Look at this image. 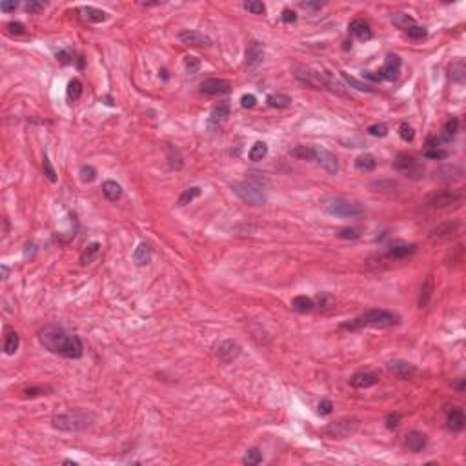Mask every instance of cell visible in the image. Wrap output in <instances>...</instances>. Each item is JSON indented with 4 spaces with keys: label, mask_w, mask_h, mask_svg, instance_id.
<instances>
[{
    "label": "cell",
    "mask_w": 466,
    "mask_h": 466,
    "mask_svg": "<svg viewBox=\"0 0 466 466\" xmlns=\"http://www.w3.org/2000/svg\"><path fill=\"white\" fill-rule=\"evenodd\" d=\"M426 144H428V147L432 149V147H437V146H439V144H441V140H439V137H428Z\"/></svg>",
    "instance_id": "obj_61"
},
{
    "label": "cell",
    "mask_w": 466,
    "mask_h": 466,
    "mask_svg": "<svg viewBox=\"0 0 466 466\" xmlns=\"http://www.w3.org/2000/svg\"><path fill=\"white\" fill-rule=\"evenodd\" d=\"M102 193L109 202H117L122 197V186L115 181H106L102 184Z\"/></svg>",
    "instance_id": "obj_26"
},
{
    "label": "cell",
    "mask_w": 466,
    "mask_h": 466,
    "mask_svg": "<svg viewBox=\"0 0 466 466\" xmlns=\"http://www.w3.org/2000/svg\"><path fill=\"white\" fill-rule=\"evenodd\" d=\"M257 104L255 95H242L241 97V106L242 108H253Z\"/></svg>",
    "instance_id": "obj_55"
},
{
    "label": "cell",
    "mask_w": 466,
    "mask_h": 466,
    "mask_svg": "<svg viewBox=\"0 0 466 466\" xmlns=\"http://www.w3.org/2000/svg\"><path fill=\"white\" fill-rule=\"evenodd\" d=\"M361 77L366 80H372V82H381V77H379L377 73H373V71H363Z\"/></svg>",
    "instance_id": "obj_58"
},
{
    "label": "cell",
    "mask_w": 466,
    "mask_h": 466,
    "mask_svg": "<svg viewBox=\"0 0 466 466\" xmlns=\"http://www.w3.org/2000/svg\"><path fill=\"white\" fill-rule=\"evenodd\" d=\"M457 228H459V222H446V224L437 226L435 230H432V237L435 239V237L448 235V233H453V231H455Z\"/></svg>",
    "instance_id": "obj_39"
},
{
    "label": "cell",
    "mask_w": 466,
    "mask_h": 466,
    "mask_svg": "<svg viewBox=\"0 0 466 466\" xmlns=\"http://www.w3.org/2000/svg\"><path fill=\"white\" fill-rule=\"evenodd\" d=\"M461 201H462L461 193L444 190V192H439L430 197V199H428V204L433 208H448V206H453V204H459Z\"/></svg>",
    "instance_id": "obj_12"
},
{
    "label": "cell",
    "mask_w": 466,
    "mask_h": 466,
    "mask_svg": "<svg viewBox=\"0 0 466 466\" xmlns=\"http://www.w3.org/2000/svg\"><path fill=\"white\" fill-rule=\"evenodd\" d=\"M291 308L297 312V314H309L315 309V302L314 299H309L306 295H297L291 299Z\"/></svg>",
    "instance_id": "obj_25"
},
{
    "label": "cell",
    "mask_w": 466,
    "mask_h": 466,
    "mask_svg": "<svg viewBox=\"0 0 466 466\" xmlns=\"http://www.w3.org/2000/svg\"><path fill=\"white\" fill-rule=\"evenodd\" d=\"M392 22H393V26H397L399 30H408V28L415 26L413 17L406 15V13H395V15L392 17Z\"/></svg>",
    "instance_id": "obj_35"
},
{
    "label": "cell",
    "mask_w": 466,
    "mask_h": 466,
    "mask_svg": "<svg viewBox=\"0 0 466 466\" xmlns=\"http://www.w3.org/2000/svg\"><path fill=\"white\" fill-rule=\"evenodd\" d=\"M388 372L393 373L399 379H404V381L413 379L417 375V368L412 363H406V361H392V363H388Z\"/></svg>",
    "instance_id": "obj_14"
},
{
    "label": "cell",
    "mask_w": 466,
    "mask_h": 466,
    "mask_svg": "<svg viewBox=\"0 0 466 466\" xmlns=\"http://www.w3.org/2000/svg\"><path fill=\"white\" fill-rule=\"evenodd\" d=\"M355 168H357L359 172L370 173L377 168V161H375V157H373L372 153H363V155H359L355 159Z\"/></svg>",
    "instance_id": "obj_27"
},
{
    "label": "cell",
    "mask_w": 466,
    "mask_h": 466,
    "mask_svg": "<svg viewBox=\"0 0 466 466\" xmlns=\"http://www.w3.org/2000/svg\"><path fill=\"white\" fill-rule=\"evenodd\" d=\"M64 464H73V466H75V464H77V462H75V461H69V459H66V461H64Z\"/></svg>",
    "instance_id": "obj_64"
},
{
    "label": "cell",
    "mask_w": 466,
    "mask_h": 466,
    "mask_svg": "<svg viewBox=\"0 0 466 466\" xmlns=\"http://www.w3.org/2000/svg\"><path fill=\"white\" fill-rule=\"evenodd\" d=\"M415 251H417V244H397L388 250L386 257H390V259H404V257L413 255Z\"/></svg>",
    "instance_id": "obj_24"
},
{
    "label": "cell",
    "mask_w": 466,
    "mask_h": 466,
    "mask_svg": "<svg viewBox=\"0 0 466 466\" xmlns=\"http://www.w3.org/2000/svg\"><path fill=\"white\" fill-rule=\"evenodd\" d=\"M201 91L206 95H224L231 91V84L224 79H208L201 84Z\"/></svg>",
    "instance_id": "obj_15"
},
{
    "label": "cell",
    "mask_w": 466,
    "mask_h": 466,
    "mask_svg": "<svg viewBox=\"0 0 466 466\" xmlns=\"http://www.w3.org/2000/svg\"><path fill=\"white\" fill-rule=\"evenodd\" d=\"M40 344L44 346L48 352L66 359H80L84 354V344L79 335L68 334L64 328L60 326H46L39 335Z\"/></svg>",
    "instance_id": "obj_1"
},
{
    "label": "cell",
    "mask_w": 466,
    "mask_h": 466,
    "mask_svg": "<svg viewBox=\"0 0 466 466\" xmlns=\"http://www.w3.org/2000/svg\"><path fill=\"white\" fill-rule=\"evenodd\" d=\"M406 33H408V37H410V39L422 40V39H426L428 31H426V28H422V26H412V28H408V30H406Z\"/></svg>",
    "instance_id": "obj_47"
},
{
    "label": "cell",
    "mask_w": 466,
    "mask_h": 466,
    "mask_svg": "<svg viewBox=\"0 0 466 466\" xmlns=\"http://www.w3.org/2000/svg\"><path fill=\"white\" fill-rule=\"evenodd\" d=\"M428 444V437L426 433L419 432V430H412V432L406 433V439H404V446L408 448L413 453H419L426 448Z\"/></svg>",
    "instance_id": "obj_17"
},
{
    "label": "cell",
    "mask_w": 466,
    "mask_h": 466,
    "mask_svg": "<svg viewBox=\"0 0 466 466\" xmlns=\"http://www.w3.org/2000/svg\"><path fill=\"white\" fill-rule=\"evenodd\" d=\"M280 19H282V22H295V20H297V13L291 10H284Z\"/></svg>",
    "instance_id": "obj_57"
},
{
    "label": "cell",
    "mask_w": 466,
    "mask_h": 466,
    "mask_svg": "<svg viewBox=\"0 0 466 466\" xmlns=\"http://www.w3.org/2000/svg\"><path fill=\"white\" fill-rule=\"evenodd\" d=\"M244 10L253 13V15H264L266 6L262 2H259V0H248V2H244Z\"/></svg>",
    "instance_id": "obj_44"
},
{
    "label": "cell",
    "mask_w": 466,
    "mask_h": 466,
    "mask_svg": "<svg viewBox=\"0 0 466 466\" xmlns=\"http://www.w3.org/2000/svg\"><path fill=\"white\" fill-rule=\"evenodd\" d=\"M242 461H244L246 464H250V466L259 464V462H262V451H260L259 448H250V450L246 451V455H244Z\"/></svg>",
    "instance_id": "obj_40"
},
{
    "label": "cell",
    "mask_w": 466,
    "mask_h": 466,
    "mask_svg": "<svg viewBox=\"0 0 466 466\" xmlns=\"http://www.w3.org/2000/svg\"><path fill=\"white\" fill-rule=\"evenodd\" d=\"M457 131H459V120H457L455 117L448 118L446 124H444V128H442V135L439 137V140H441V142H450L451 138L457 135Z\"/></svg>",
    "instance_id": "obj_32"
},
{
    "label": "cell",
    "mask_w": 466,
    "mask_h": 466,
    "mask_svg": "<svg viewBox=\"0 0 466 466\" xmlns=\"http://www.w3.org/2000/svg\"><path fill=\"white\" fill-rule=\"evenodd\" d=\"M0 270H2V279H8V275H10V268L6 264L0 266Z\"/></svg>",
    "instance_id": "obj_63"
},
{
    "label": "cell",
    "mask_w": 466,
    "mask_h": 466,
    "mask_svg": "<svg viewBox=\"0 0 466 466\" xmlns=\"http://www.w3.org/2000/svg\"><path fill=\"white\" fill-rule=\"evenodd\" d=\"M80 95H82V82L79 79H71L68 84V98L69 102H75L79 100Z\"/></svg>",
    "instance_id": "obj_37"
},
{
    "label": "cell",
    "mask_w": 466,
    "mask_h": 466,
    "mask_svg": "<svg viewBox=\"0 0 466 466\" xmlns=\"http://www.w3.org/2000/svg\"><path fill=\"white\" fill-rule=\"evenodd\" d=\"M228 115H230V104L228 102L217 104L215 108L211 109L210 118H208V128H210V131H217V129H221L222 122L226 120Z\"/></svg>",
    "instance_id": "obj_13"
},
{
    "label": "cell",
    "mask_w": 466,
    "mask_h": 466,
    "mask_svg": "<svg viewBox=\"0 0 466 466\" xmlns=\"http://www.w3.org/2000/svg\"><path fill=\"white\" fill-rule=\"evenodd\" d=\"M446 426H448V430L453 432V433L462 432L464 426H466L464 413H462L461 410H451V412L448 413V417H446Z\"/></svg>",
    "instance_id": "obj_21"
},
{
    "label": "cell",
    "mask_w": 466,
    "mask_h": 466,
    "mask_svg": "<svg viewBox=\"0 0 466 466\" xmlns=\"http://www.w3.org/2000/svg\"><path fill=\"white\" fill-rule=\"evenodd\" d=\"M379 383V375L375 372H357L350 377V384L354 388H370Z\"/></svg>",
    "instance_id": "obj_19"
},
{
    "label": "cell",
    "mask_w": 466,
    "mask_h": 466,
    "mask_svg": "<svg viewBox=\"0 0 466 466\" xmlns=\"http://www.w3.org/2000/svg\"><path fill=\"white\" fill-rule=\"evenodd\" d=\"M100 242H91V244H88L86 248H84V251L80 253V264L82 266H88L91 264L95 259L98 257V253H100Z\"/></svg>",
    "instance_id": "obj_29"
},
{
    "label": "cell",
    "mask_w": 466,
    "mask_h": 466,
    "mask_svg": "<svg viewBox=\"0 0 466 466\" xmlns=\"http://www.w3.org/2000/svg\"><path fill=\"white\" fill-rule=\"evenodd\" d=\"M399 421H401L399 413H390V415L386 417V428H390V430L397 428L399 426Z\"/></svg>",
    "instance_id": "obj_56"
},
{
    "label": "cell",
    "mask_w": 466,
    "mask_h": 466,
    "mask_svg": "<svg viewBox=\"0 0 466 466\" xmlns=\"http://www.w3.org/2000/svg\"><path fill=\"white\" fill-rule=\"evenodd\" d=\"M17 2H0V10L4 11V13H10V11H15L17 10Z\"/></svg>",
    "instance_id": "obj_59"
},
{
    "label": "cell",
    "mask_w": 466,
    "mask_h": 466,
    "mask_svg": "<svg viewBox=\"0 0 466 466\" xmlns=\"http://www.w3.org/2000/svg\"><path fill=\"white\" fill-rule=\"evenodd\" d=\"M341 77H343V79L346 80V82H348L352 88L359 89V91H366V93H370V91H372V88H370L368 84H364V82H361V80L354 79V77H350V75L344 73V71H341Z\"/></svg>",
    "instance_id": "obj_42"
},
{
    "label": "cell",
    "mask_w": 466,
    "mask_h": 466,
    "mask_svg": "<svg viewBox=\"0 0 466 466\" xmlns=\"http://www.w3.org/2000/svg\"><path fill=\"white\" fill-rule=\"evenodd\" d=\"M395 170L406 173L408 177H412V179H419L422 173L417 161H415L412 155H408V153H399L397 159H395Z\"/></svg>",
    "instance_id": "obj_9"
},
{
    "label": "cell",
    "mask_w": 466,
    "mask_h": 466,
    "mask_svg": "<svg viewBox=\"0 0 466 466\" xmlns=\"http://www.w3.org/2000/svg\"><path fill=\"white\" fill-rule=\"evenodd\" d=\"M350 33L354 35V37H357L359 40H363V42H366V40L372 39V28H370V24L366 22V20L363 19H355L350 22L348 26Z\"/></svg>",
    "instance_id": "obj_20"
},
{
    "label": "cell",
    "mask_w": 466,
    "mask_h": 466,
    "mask_svg": "<svg viewBox=\"0 0 466 466\" xmlns=\"http://www.w3.org/2000/svg\"><path fill=\"white\" fill-rule=\"evenodd\" d=\"M448 71H450V79L453 80V82L464 84V79H466V66H464V60L459 59V60H455V62H451V66L448 68Z\"/></svg>",
    "instance_id": "obj_30"
},
{
    "label": "cell",
    "mask_w": 466,
    "mask_h": 466,
    "mask_svg": "<svg viewBox=\"0 0 466 466\" xmlns=\"http://www.w3.org/2000/svg\"><path fill=\"white\" fill-rule=\"evenodd\" d=\"M44 392H46V388H28L24 393L28 397H35V395H40V393H44Z\"/></svg>",
    "instance_id": "obj_60"
},
{
    "label": "cell",
    "mask_w": 466,
    "mask_h": 466,
    "mask_svg": "<svg viewBox=\"0 0 466 466\" xmlns=\"http://www.w3.org/2000/svg\"><path fill=\"white\" fill-rule=\"evenodd\" d=\"M268 155V146H266L264 142H255L253 146H251L250 153H248V157H250V161L253 162H259L262 161V159Z\"/></svg>",
    "instance_id": "obj_36"
},
{
    "label": "cell",
    "mask_w": 466,
    "mask_h": 466,
    "mask_svg": "<svg viewBox=\"0 0 466 466\" xmlns=\"http://www.w3.org/2000/svg\"><path fill=\"white\" fill-rule=\"evenodd\" d=\"M8 30H10L11 35H24L26 33L24 24H20V22H10V24H8Z\"/></svg>",
    "instance_id": "obj_54"
},
{
    "label": "cell",
    "mask_w": 466,
    "mask_h": 466,
    "mask_svg": "<svg viewBox=\"0 0 466 466\" xmlns=\"http://www.w3.org/2000/svg\"><path fill=\"white\" fill-rule=\"evenodd\" d=\"M424 157L432 159V161H442V159L448 157V151L446 149H439V147H432V149L424 151Z\"/></svg>",
    "instance_id": "obj_49"
},
{
    "label": "cell",
    "mask_w": 466,
    "mask_h": 466,
    "mask_svg": "<svg viewBox=\"0 0 466 466\" xmlns=\"http://www.w3.org/2000/svg\"><path fill=\"white\" fill-rule=\"evenodd\" d=\"M20 346V335L17 334L15 330L6 328V335H4V352L6 355H15L17 350Z\"/></svg>",
    "instance_id": "obj_22"
},
{
    "label": "cell",
    "mask_w": 466,
    "mask_h": 466,
    "mask_svg": "<svg viewBox=\"0 0 466 466\" xmlns=\"http://www.w3.org/2000/svg\"><path fill=\"white\" fill-rule=\"evenodd\" d=\"M215 355L219 361H222V363H231V361H235V359L241 355V346H239L235 341L226 339V341L219 343V346L215 348Z\"/></svg>",
    "instance_id": "obj_10"
},
{
    "label": "cell",
    "mask_w": 466,
    "mask_h": 466,
    "mask_svg": "<svg viewBox=\"0 0 466 466\" xmlns=\"http://www.w3.org/2000/svg\"><path fill=\"white\" fill-rule=\"evenodd\" d=\"M184 69L192 75L197 73V71L201 69V60L197 59V57H186V59H184Z\"/></svg>",
    "instance_id": "obj_48"
},
{
    "label": "cell",
    "mask_w": 466,
    "mask_h": 466,
    "mask_svg": "<svg viewBox=\"0 0 466 466\" xmlns=\"http://www.w3.org/2000/svg\"><path fill=\"white\" fill-rule=\"evenodd\" d=\"M433 295V279L426 277V280L421 286V293H419V308H426L430 304V299Z\"/></svg>",
    "instance_id": "obj_31"
},
{
    "label": "cell",
    "mask_w": 466,
    "mask_h": 466,
    "mask_svg": "<svg viewBox=\"0 0 466 466\" xmlns=\"http://www.w3.org/2000/svg\"><path fill=\"white\" fill-rule=\"evenodd\" d=\"M399 135H401V138L404 142H412L413 138H415V131H413V128L408 122H402L399 126Z\"/></svg>",
    "instance_id": "obj_46"
},
{
    "label": "cell",
    "mask_w": 466,
    "mask_h": 466,
    "mask_svg": "<svg viewBox=\"0 0 466 466\" xmlns=\"http://www.w3.org/2000/svg\"><path fill=\"white\" fill-rule=\"evenodd\" d=\"M231 190L235 193L242 202L250 204V206H264L266 204V193L262 192V188L255 186L253 182L250 181H241V182H233L231 184Z\"/></svg>",
    "instance_id": "obj_5"
},
{
    "label": "cell",
    "mask_w": 466,
    "mask_h": 466,
    "mask_svg": "<svg viewBox=\"0 0 466 466\" xmlns=\"http://www.w3.org/2000/svg\"><path fill=\"white\" fill-rule=\"evenodd\" d=\"M324 210L328 211L330 215L335 217H348V219H354V217H361L364 213V208L357 202H350L344 201V199H335V201H330Z\"/></svg>",
    "instance_id": "obj_7"
},
{
    "label": "cell",
    "mask_w": 466,
    "mask_h": 466,
    "mask_svg": "<svg viewBox=\"0 0 466 466\" xmlns=\"http://www.w3.org/2000/svg\"><path fill=\"white\" fill-rule=\"evenodd\" d=\"M80 13H82L84 19L89 20V22H95V24L104 22V20L108 19V13H106V11L93 8V6H84V8H80Z\"/></svg>",
    "instance_id": "obj_28"
},
{
    "label": "cell",
    "mask_w": 466,
    "mask_h": 466,
    "mask_svg": "<svg viewBox=\"0 0 466 466\" xmlns=\"http://www.w3.org/2000/svg\"><path fill=\"white\" fill-rule=\"evenodd\" d=\"M262 60H264V48H262L260 42L253 40V42H250V46L246 48V68L255 69Z\"/></svg>",
    "instance_id": "obj_16"
},
{
    "label": "cell",
    "mask_w": 466,
    "mask_h": 466,
    "mask_svg": "<svg viewBox=\"0 0 466 466\" xmlns=\"http://www.w3.org/2000/svg\"><path fill=\"white\" fill-rule=\"evenodd\" d=\"M314 302H315V306H319L321 309H328L335 304V299L330 293H319L315 297Z\"/></svg>",
    "instance_id": "obj_43"
},
{
    "label": "cell",
    "mask_w": 466,
    "mask_h": 466,
    "mask_svg": "<svg viewBox=\"0 0 466 466\" xmlns=\"http://www.w3.org/2000/svg\"><path fill=\"white\" fill-rule=\"evenodd\" d=\"M359 428V421L354 417H344L339 421L330 422L328 426L324 428L323 433L330 439H346V437L354 435Z\"/></svg>",
    "instance_id": "obj_6"
},
{
    "label": "cell",
    "mask_w": 466,
    "mask_h": 466,
    "mask_svg": "<svg viewBox=\"0 0 466 466\" xmlns=\"http://www.w3.org/2000/svg\"><path fill=\"white\" fill-rule=\"evenodd\" d=\"M95 422H97V413L91 410H84V408H73V410L62 412L51 419L53 428L68 433L88 432L95 426Z\"/></svg>",
    "instance_id": "obj_2"
},
{
    "label": "cell",
    "mask_w": 466,
    "mask_h": 466,
    "mask_svg": "<svg viewBox=\"0 0 466 466\" xmlns=\"http://www.w3.org/2000/svg\"><path fill=\"white\" fill-rule=\"evenodd\" d=\"M266 102H268V106H271V108H288V106H291V98L288 97V95H282V93H277V95H270V97L266 98Z\"/></svg>",
    "instance_id": "obj_34"
},
{
    "label": "cell",
    "mask_w": 466,
    "mask_h": 466,
    "mask_svg": "<svg viewBox=\"0 0 466 466\" xmlns=\"http://www.w3.org/2000/svg\"><path fill=\"white\" fill-rule=\"evenodd\" d=\"M302 8H315L317 10V8H323V4H319V2H315V4L314 2H302Z\"/></svg>",
    "instance_id": "obj_62"
},
{
    "label": "cell",
    "mask_w": 466,
    "mask_h": 466,
    "mask_svg": "<svg viewBox=\"0 0 466 466\" xmlns=\"http://www.w3.org/2000/svg\"><path fill=\"white\" fill-rule=\"evenodd\" d=\"M179 40L186 46H210L211 39H208L206 35H202L201 31L195 30H182L179 33Z\"/></svg>",
    "instance_id": "obj_18"
},
{
    "label": "cell",
    "mask_w": 466,
    "mask_h": 466,
    "mask_svg": "<svg viewBox=\"0 0 466 466\" xmlns=\"http://www.w3.org/2000/svg\"><path fill=\"white\" fill-rule=\"evenodd\" d=\"M80 181L82 182H93L95 179H97V170H95L93 166H88V164H84V166H80Z\"/></svg>",
    "instance_id": "obj_45"
},
{
    "label": "cell",
    "mask_w": 466,
    "mask_h": 466,
    "mask_svg": "<svg viewBox=\"0 0 466 466\" xmlns=\"http://www.w3.org/2000/svg\"><path fill=\"white\" fill-rule=\"evenodd\" d=\"M332 410H334V402L330 401V399H323V401L319 402L321 415H328V413H332Z\"/></svg>",
    "instance_id": "obj_52"
},
{
    "label": "cell",
    "mask_w": 466,
    "mask_h": 466,
    "mask_svg": "<svg viewBox=\"0 0 466 466\" xmlns=\"http://www.w3.org/2000/svg\"><path fill=\"white\" fill-rule=\"evenodd\" d=\"M368 133L370 135H373V137H386L388 135V126L386 124H383V122H379V124H372L368 128Z\"/></svg>",
    "instance_id": "obj_50"
},
{
    "label": "cell",
    "mask_w": 466,
    "mask_h": 466,
    "mask_svg": "<svg viewBox=\"0 0 466 466\" xmlns=\"http://www.w3.org/2000/svg\"><path fill=\"white\" fill-rule=\"evenodd\" d=\"M401 323V317L393 312L388 309H368L366 314L359 315L357 319L350 321V323L341 324L343 330H363V328H392Z\"/></svg>",
    "instance_id": "obj_3"
},
{
    "label": "cell",
    "mask_w": 466,
    "mask_h": 466,
    "mask_svg": "<svg viewBox=\"0 0 466 466\" xmlns=\"http://www.w3.org/2000/svg\"><path fill=\"white\" fill-rule=\"evenodd\" d=\"M151 248L147 242H140V244L135 248V253H133V260L137 266H146L151 262Z\"/></svg>",
    "instance_id": "obj_23"
},
{
    "label": "cell",
    "mask_w": 466,
    "mask_h": 466,
    "mask_svg": "<svg viewBox=\"0 0 466 466\" xmlns=\"http://www.w3.org/2000/svg\"><path fill=\"white\" fill-rule=\"evenodd\" d=\"M295 79H299L302 84H308L315 89H337V84L330 79L328 75L314 68H302V66H295L293 68Z\"/></svg>",
    "instance_id": "obj_4"
},
{
    "label": "cell",
    "mask_w": 466,
    "mask_h": 466,
    "mask_svg": "<svg viewBox=\"0 0 466 466\" xmlns=\"http://www.w3.org/2000/svg\"><path fill=\"white\" fill-rule=\"evenodd\" d=\"M291 157L300 161H314V147L312 146H295L291 149Z\"/></svg>",
    "instance_id": "obj_38"
},
{
    "label": "cell",
    "mask_w": 466,
    "mask_h": 466,
    "mask_svg": "<svg viewBox=\"0 0 466 466\" xmlns=\"http://www.w3.org/2000/svg\"><path fill=\"white\" fill-rule=\"evenodd\" d=\"M401 57L399 55H388L386 57V62H384V66L377 71V75L381 77V80H388V82H393V80L399 79V75H401Z\"/></svg>",
    "instance_id": "obj_8"
},
{
    "label": "cell",
    "mask_w": 466,
    "mask_h": 466,
    "mask_svg": "<svg viewBox=\"0 0 466 466\" xmlns=\"http://www.w3.org/2000/svg\"><path fill=\"white\" fill-rule=\"evenodd\" d=\"M201 193H202V190L199 186L188 188V190H184V192L181 193L177 204H179V206H186V204H190V202L195 201L197 197H201Z\"/></svg>",
    "instance_id": "obj_33"
},
{
    "label": "cell",
    "mask_w": 466,
    "mask_h": 466,
    "mask_svg": "<svg viewBox=\"0 0 466 466\" xmlns=\"http://www.w3.org/2000/svg\"><path fill=\"white\" fill-rule=\"evenodd\" d=\"M24 8H26V11H28L30 15H35V13H40V11L44 10V4H42V2H35V0H33V2H28Z\"/></svg>",
    "instance_id": "obj_53"
},
{
    "label": "cell",
    "mask_w": 466,
    "mask_h": 466,
    "mask_svg": "<svg viewBox=\"0 0 466 466\" xmlns=\"http://www.w3.org/2000/svg\"><path fill=\"white\" fill-rule=\"evenodd\" d=\"M359 230H355V228H344V230L339 231V237L341 239H359Z\"/></svg>",
    "instance_id": "obj_51"
},
{
    "label": "cell",
    "mask_w": 466,
    "mask_h": 466,
    "mask_svg": "<svg viewBox=\"0 0 466 466\" xmlns=\"http://www.w3.org/2000/svg\"><path fill=\"white\" fill-rule=\"evenodd\" d=\"M314 161L319 164L321 168H324L326 172L330 173H337L339 172V162L335 159V155L332 151H328L326 147H314Z\"/></svg>",
    "instance_id": "obj_11"
},
{
    "label": "cell",
    "mask_w": 466,
    "mask_h": 466,
    "mask_svg": "<svg viewBox=\"0 0 466 466\" xmlns=\"http://www.w3.org/2000/svg\"><path fill=\"white\" fill-rule=\"evenodd\" d=\"M42 168H44V175H46V179H48L49 182H57L59 181V177H57V172H55V168H53V164H51V161H49V157L48 155H44V159H42Z\"/></svg>",
    "instance_id": "obj_41"
}]
</instances>
